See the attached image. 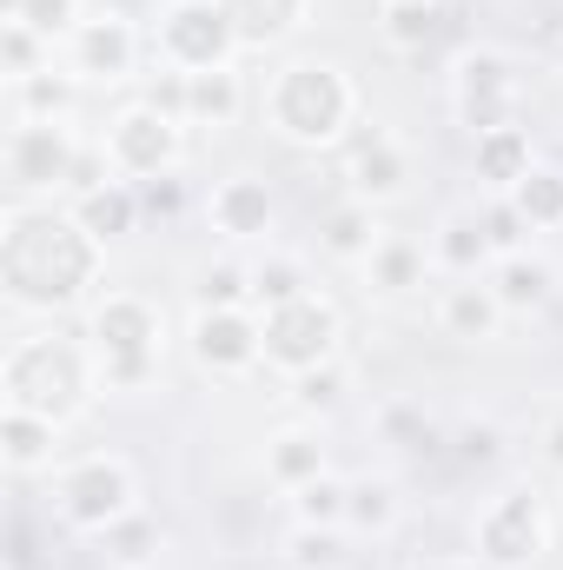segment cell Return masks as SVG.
<instances>
[{
	"label": "cell",
	"instance_id": "1",
	"mask_svg": "<svg viewBox=\"0 0 563 570\" xmlns=\"http://www.w3.org/2000/svg\"><path fill=\"white\" fill-rule=\"evenodd\" d=\"M100 239L73 213H13L0 239V273L20 305H73L93 285Z\"/></svg>",
	"mask_w": 563,
	"mask_h": 570
},
{
	"label": "cell",
	"instance_id": "2",
	"mask_svg": "<svg viewBox=\"0 0 563 570\" xmlns=\"http://www.w3.org/2000/svg\"><path fill=\"white\" fill-rule=\"evenodd\" d=\"M266 114H273V127L285 140L325 146L352 120V80L332 60H292V67H279V80L266 94Z\"/></svg>",
	"mask_w": 563,
	"mask_h": 570
},
{
	"label": "cell",
	"instance_id": "3",
	"mask_svg": "<svg viewBox=\"0 0 563 570\" xmlns=\"http://www.w3.org/2000/svg\"><path fill=\"white\" fill-rule=\"evenodd\" d=\"M87 399V365L67 338H20L7 352V412H33V419H73Z\"/></svg>",
	"mask_w": 563,
	"mask_h": 570
},
{
	"label": "cell",
	"instance_id": "4",
	"mask_svg": "<svg viewBox=\"0 0 563 570\" xmlns=\"http://www.w3.org/2000/svg\"><path fill=\"white\" fill-rule=\"evenodd\" d=\"M233 47H239V27L226 0H172L159 20V53L172 73H213L233 60Z\"/></svg>",
	"mask_w": 563,
	"mask_h": 570
},
{
	"label": "cell",
	"instance_id": "5",
	"mask_svg": "<svg viewBox=\"0 0 563 570\" xmlns=\"http://www.w3.org/2000/svg\"><path fill=\"white\" fill-rule=\"evenodd\" d=\"M259 332H266V365H279L292 379L332 365V352H338V312H332L318 292H305V298H292V305H273V312L259 318Z\"/></svg>",
	"mask_w": 563,
	"mask_h": 570
},
{
	"label": "cell",
	"instance_id": "6",
	"mask_svg": "<svg viewBox=\"0 0 563 570\" xmlns=\"http://www.w3.org/2000/svg\"><path fill=\"white\" fill-rule=\"evenodd\" d=\"M93 345H100V372L113 385H140L152 372V352H159V312L134 292H113L93 312Z\"/></svg>",
	"mask_w": 563,
	"mask_h": 570
},
{
	"label": "cell",
	"instance_id": "7",
	"mask_svg": "<svg viewBox=\"0 0 563 570\" xmlns=\"http://www.w3.org/2000/svg\"><path fill=\"white\" fill-rule=\"evenodd\" d=\"M60 518L80 531H107L134 511V471L120 458H80L73 471H60Z\"/></svg>",
	"mask_w": 563,
	"mask_h": 570
},
{
	"label": "cell",
	"instance_id": "8",
	"mask_svg": "<svg viewBox=\"0 0 563 570\" xmlns=\"http://www.w3.org/2000/svg\"><path fill=\"white\" fill-rule=\"evenodd\" d=\"M544 551V504L531 491H504L477 518V564L484 570H524Z\"/></svg>",
	"mask_w": 563,
	"mask_h": 570
},
{
	"label": "cell",
	"instance_id": "9",
	"mask_svg": "<svg viewBox=\"0 0 563 570\" xmlns=\"http://www.w3.org/2000/svg\"><path fill=\"white\" fill-rule=\"evenodd\" d=\"M107 159H113L120 179H159V173H172V159H179V120L159 114V107H127L107 127Z\"/></svg>",
	"mask_w": 563,
	"mask_h": 570
},
{
	"label": "cell",
	"instance_id": "10",
	"mask_svg": "<svg viewBox=\"0 0 563 570\" xmlns=\"http://www.w3.org/2000/svg\"><path fill=\"white\" fill-rule=\"evenodd\" d=\"M451 107L471 134L511 127V67H504V53H491V47L464 53L457 73H451Z\"/></svg>",
	"mask_w": 563,
	"mask_h": 570
},
{
	"label": "cell",
	"instance_id": "11",
	"mask_svg": "<svg viewBox=\"0 0 563 570\" xmlns=\"http://www.w3.org/2000/svg\"><path fill=\"white\" fill-rule=\"evenodd\" d=\"M73 159H80V146L67 140L60 120H20V127L7 134V179H13L20 193H40V186L73 179Z\"/></svg>",
	"mask_w": 563,
	"mask_h": 570
},
{
	"label": "cell",
	"instance_id": "12",
	"mask_svg": "<svg viewBox=\"0 0 563 570\" xmlns=\"http://www.w3.org/2000/svg\"><path fill=\"white\" fill-rule=\"evenodd\" d=\"M192 352H199V365H213V372H246V365L266 358V332H259V318H253L246 305H233V312H199Z\"/></svg>",
	"mask_w": 563,
	"mask_h": 570
},
{
	"label": "cell",
	"instance_id": "13",
	"mask_svg": "<svg viewBox=\"0 0 563 570\" xmlns=\"http://www.w3.org/2000/svg\"><path fill=\"white\" fill-rule=\"evenodd\" d=\"M134 60H140V33H134V20H120V13H100V20H80V33H73V73L80 80H127L134 73Z\"/></svg>",
	"mask_w": 563,
	"mask_h": 570
},
{
	"label": "cell",
	"instance_id": "14",
	"mask_svg": "<svg viewBox=\"0 0 563 570\" xmlns=\"http://www.w3.org/2000/svg\"><path fill=\"white\" fill-rule=\"evenodd\" d=\"M213 226L226 233V239H266L273 233V193L259 186V179H219L213 186Z\"/></svg>",
	"mask_w": 563,
	"mask_h": 570
},
{
	"label": "cell",
	"instance_id": "15",
	"mask_svg": "<svg viewBox=\"0 0 563 570\" xmlns=\"http://www.w3.org/2000/svg\"><path fill=\"white\" fill-rule=\"evenodd\" d=\"M531 166H537V159H531V134H524V127H491V134H477V179H484L491 193L511 199Z\"/></svg>",
	"mask_w": 563,
	"mask_h": 570
},
{
	"label": "cell",
	"instance_id": "16",
	"mask_svg": "<svg viewBox=\"0 0 563 570\" xmlns=\"http://www.w3.org/2000/svg\"><path fill=\"white\" fill-rule=\"evenodd\" d=\"M398 193H405V153L385 134L358 140V153H352V199L378 206V199H398Z\"/></svg>",
	"mask_w": 563,
	"mask_h": 570
},
{
	"label": "cell",
	"instance_id": "17",
	"mask_svg": "<svg viewBox=\"0 0 563 570\" xmlns=\"http://www.w3.org/2000/svg\"><path fill=\"white\" fill-rule=\"evenodd\" d=\"M73 219L107 246V239H120V233H134L140 226V193H134V179H107L100 193H80L73 199Z\"/></svg>",
	"mask_w": 563,
	"mask_h": 570
},
{
	"label": "cell",
	"instance_id": "18",
	"mask_svg": "<svg viewBox=\"0 0 563 570\" xmlns=\"http://www.w3.org/2000/svg\"><path fill=\"white\" fill-rule=\"evenodd\" d=\"M497 292L477 279H457L444 285V298H437V318H444V332L451 338H491V325H497Z\"/></svg>",
	"mask_w": 563,
	"mask_h": 570
},
{
	"label": "cell",
	"instance_id": "19",
	"mask_svg": "<svg viewBox=\"0 0 563 570\" xmlns=\"http://www.w3.org/2000/svg\"><path fill=\"white\" fill-rule=\"evenodd\" d=\"M484 285L497 292L504 312H537V305L551 298V266H537V259H524V253H504Z\"/></svg>",
	"mask_w": 563,
	"mask_h": 570
},
{
	"label": "cell",
	"instance_id": "20",
	"mask_svg": "<svg viewBox=\"0 0 563 570\" xmlns=\"http://www.w3.org/2000/svg\"><path fill=\"white\" fill-rule=\"evenodd\" d=\"M437 259H444V273H457V279H477V266L491 259L484 213H451V219L437 226Z\"/></svg>",
	"mask_w": 563,
	"mask_h": 570
},
{
	"label": "cell",
	"instance_id": "21",
	"mask_svg": "<svg viewBox=\"0 0 563 570\" xmlns=\"http://www.w3.org/2000/svg\"><path fill=\"white\" fill-rule=\"evenodd\" d=\"M318 239H325V253H338V259H372V246H378L385 233H378V219H372L365 199H345V206L325 213Z\"/></svg>",
	"mask_w": 563,
	"mask_h": 570
},
{
	"label": "cell",
	"instance_id": "22",
	"mask_svg": "<svg viewBox=\"0 0 563 570\" xmlns=\"http://www.w3.org/2000/svg\"><path fill=\"white\" fill-rule=\"evenodd\" d=\"M226 13L239 27V47H266V40H279V33L298 27L305 0H226Z\"/></svg>",
	"mask_w": 563,
	"mask_h": 570
},
{
	"label": "cell",
	"instance_id": "23",
	"mask_svg": "<svg viewBox=\"0 0 563 570\" xmlns=\"http://www.w3.org/2000/svg\"><path fill=\"white\" fill-rule=\"evenodd\" d=\"M266 471L279 478L285 491H298V484L325 478V444H318L312 431H279V438H273V451H266Z\"/></svg>",
	"mask_w": 563,
	"mask_h": 570
},
{
	"label": "cell",
	"instance_id": "24",
	"mask_svg": "<svg viewBox=\"0 0 563 570\" xmlns=\"http://www.w3.org/2000/svg\"><path fill=\"white\" fill-rule=\"evenodd\" d=\"M239 114V80L226 73V67H213V73H186V120H213V127H226Z\"/></svg>",
	"mask_w": 563,
	"mask_h": 570
},
{
	"label": "cell",
	"instance_id": "25",
	"mask_svg": "<svg viewBox=\"0 0 563 570\" xmlns=\"http://www.w3.org/2000/svg\"><path fill=\"white\" fill-rule=\"evenodd\" d=\"M0 444H7V464H13V471H33V464L53 458V419L7 412V419H0Z\"/></svg>",
	"mask_w": 563,
	"mask_h": 570
},
{
	"label": "cell",
	"instance_id": "26",
	"mask_svg": "<svg viewBox=\"0 0 563 570\" xmlns=\"http://www.w3.org/2000/svg\"><path fill=\"white\" fill-rule=\"evenodd\" d=\"M511 206L524 213V226H563V173L557 166H531L511 193Z\"/></svg>",
	"mask_w": 563,
	"mask_h": 570
},
{
	"label": "cell",
	"instance_id": "27",
	"mask_svg": "<svg viewBox=\"0 0 563 570\" xmlns=\"http://www.w3.org/2000/svg\"><path fill=\"white\" fill-rule=\"evenodd\" d=\"M365 273H372L378 292H412V285H424V253L405 246V239H378L372 259H365Z\"/></svg>",
	"mask_w": 563,
	"mask_h": 570
},
{
	"label": "cell",
	"instance_id": "28",
	"mask_svg": "<svg viewBox=\"0 0 563 570\" xmlns=\"http://www.w3.org/2000/svg\"><path fill=\"white\" fill-rule=\"evenodd\" d=\"M385 40L405 47V53L431 47L437 40V0H392L385 7Z\"/></svg>",
	"mask_w": 563,
	"mask_h": 570
},
{
	"label": "cell",
	"instance_id": "29",
	"mask_svg": "<svg viewBox=\"0 0 563 570\" xmlns=\"http://www.w3.org/2000/svg\"><path fill=\"white\" fill-rule=\"evenodd\" d=\"M292 498H298V524H318V531H332V524H345V504H352V484H338V478L325 471V478H312V484H298Z\"/></svg>",
	"mask_w": 563,
	"mask_h": 570
},
{
	"label": "cell",
	"instance_id": "30",
	"mask_svg": "<svg viewBox=\"0 0 563 570\" xmlns=\"http://www.w3.org/2000/svg\"><path fill=\"white\" fill-rule=\"evenodd\" d=\"M100 538H107V551H113V564H120V570H146V564H152V544H159L152 518H140V511H127V518H120V524H107Z\"/></svg>",
	"mask_w": 563,
	"mask_h": 570
},
{
	"label": "cell",
	"instance_id": "31",
	"mask_svg": "<svg viewBox=\"0 0 563 570\" xmlns=\"http://www.w3.org/2000/svg\"><path fill=\"white\" fill-rule=\"evenodd\" d=\"M7 20L33 27L40 40H60V33H80V0H7Z\"/></svg>",
	"mask_w": 563,
	"mask_h": 570
},
{
	"label": "cell",
	"instance_id": "32",
	"mask_svg": "<svg viewBox=\"0 0 563 570\" xmlns=\"http://www.w3.org/2000/svg\"><path fill=\"white\" fill-rule=\"evenodd\" d=\"M253 305V273L246 266H199V312H233Z\"/></svg>",
	"mask_w": 563,
	"mask_h": 570
},
{
	"label": "cell",
	"instance_id": "33",
	"mask_svg": "<svg viewBox=\"0 0 563 570\" xmlns=\"http://www.w3.org/2000/svg\"><path fill=\"white\" fill-rule=\"evenodd\" d=\"M292 298H305V266L298 259H266V266H253V305H292Z\"/></svg>",
	"mask_w": 563,
	"mask_h": 570
},
{
	"label": "cell",
	"instance_id": "34",
	"mask_svg": "<svg viewBox=\"0 0 563 570\" xmlns=\"http://www.w3.org/2000/svg\"><path fill=\"white\" fill-rule=\"evenodd\" d=\"M392 518H398V498H392V484H352V504H345V524H358V531H392Z\"/></svg>",
	"mask_w": 563,
	"mask_h": 570
},
{
	"label": "cell",
	"instance_id": "35",
	"mask_svg": "<svg viewBox=\"0 0 563 570\" xmlns=\"http://www.w3.org/2000/svg\"><path fill=\"white\" fill-rule=\"evenodd\" d=\"M20 100H27V120H60L73 107V80H53L47 67L33 80H20Z\"/></svg>",
	"mask_w": 563,
	"mask_h": 570
},
{
	"label": "cell",
	"instance_id": "36",
	"mask_svg": "<svg viewBox=\"0 0 563 570\" xmlns=\"http://www.w3.org/2000/svg\"><path fill=\"white\" fill-rule=\"evenodd\" d=\"M0 53H7V80H13V87L40 73V33H33V27L7 20V27H0Z\"/></svg>",
	"mask_w": 563,
	"mask_h": 570
},
{
	"label": "cell",
	"instance_id": "37",
	"mask_svg": "<svg viewBox=\"0 0 563 570\" xmlns=\"http://www.w3.org/2000/svg\"><path fill=\"white\" fill-rule=\"evenodd\" d=\"M134 193H140V213H146V219H172V213L186 206V186H179L172 173H159V179H134Z\"/></svg>",
	"mask_w": 563,
	"mask_h": 570
},
{
	"label": "cell",
	"instance_id": "38",
	"mask_svg": "<svg viewBox=\"0 0 563 570\" xmlns=\"http://www.w3.org/2000/svg\"><path fill=\"white\" fill-rule=\"evenodd\" d=\"M292 564L298 570H332L338 564V538L318 531V524H298V538H292Z\"/></svg>",
	"mask_w": 563,
	"mask_h": 570
},
{
	"label": "cell",
	"instance_id": "39",
	"mask_svg": "<svg viewBox=\"0 0 563 570\" xmlns=\"http://www.w3.org/2000/svg\"><path fill=\"white\" fill-rule=\"evenodd\" d=\"M484 233H491V253L504 259V253H517V239H524L531 226H524V213H517L511 199H497V206L484 213Z\"/></svg>",
	"mask_w": 563,
	"mask_h": 570
},
{
	"label": "cell",
	"instance_id": "40",
	"mask_svg": "<svg viewBox=\"0 0 563 570\" xmlns=\"http://www.w3.org/2000/svg\"><path fill=\"white\" fill-rule=\"evenodd\" d=\"M298 399H305V405H332V399H338V365L298 372Z\"/></svg>",
	"mask_w": 563,
	"mask_h": 570
},
{
	"label": "cell",
	"instance_id": "41",
	"mask_svg": "<svg viewBox=\"0 0 563 570\" xmlns=\"http://www.w3.org/2000/svg\"><path fill=\"white\" fill-rule=\"evenodd\" d=\"M457 451L477 458V464H491V458H497V425H464L457 431Z\"/></svg>",
	"mask_w": 563,
	"mask_h": 570
},
{
	"label": "cell",
	"instance_id": "42",
	"mask_svg": "<svg viewBox=\"0 0 563 570\" xmlns=\"http://www.w3.org/2000/svg\"><path fill=\"white\" fill-rule=\"evenodd\" d=\"M544 458H551V464L563 471V419H557L551 431H544Z\"/></svg>",
	"mask_w": 563,
	"mask_h": 570
},
{
	"label": "cell",
	"instance_id": "43",
	"mask_svg": "<svg viewBox=\"0 0 563 570\" xmlns=\"http://www.w3.org/2000/svg\"><path fill=\"white\" fill-rule=\"evenodd\" d=\"M418 570H484V564H418Z\"/></svg>",
	"mask_w": 563,
	"mask_h": 570
},
{
	"label": "cell",
	"instance_id": "44",
	"mask_svg": "<svg viewBox=\"0 0 563 570\" xmlns=\"http://www.w3.org/2000/svg\"><path fill=\"white\" fill-rule=\"evenodd\" d=\"M385 7H392V0H385Z\"/></svg>",
	"mask_w": 563,
	"mask_h": 570
}]
</instances>
